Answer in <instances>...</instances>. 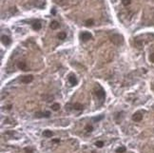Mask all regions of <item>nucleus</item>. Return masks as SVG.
Here are the masks:
<instances>
[{
  "mask_svg": "<svg viewBox=\"0 0 154 153\" xmlns=\"http://www.w3.org/2000/svg\"><path fill=\"white\" fill-rule=\"evenodd\" d=\"M132 119H133V121H135V122H140V121H142V119H143L142 112H140V111L135 112V113L133 114V116H132Z\"/></svg>",
  "mask_w": 154,
  "mask_h": 153,
  "instance_id": "obj_3",
  "label": "nucleus"
},
{
  "mask_svg": "<svg viewBox=\"0 0 154 153\" xmlns=\"http://www.w3.org/2000/svg\"><path fill=\"white\" fill-rule=\"evenodd\" d=\"M86 130H87L88 132H91V131L93 130V128H92V126L89 125V126H87V127H86Z\"/></svg>",
  "mask_w": 154,
  "mask_h": 153,
  "instance_id": "obj_20",
  "label": "nucleus"
},
{
  "mask_svg": "<svg viewBox=\"0 0 154 153\" xmlns=\"http://www.w3.org/2000/svg\"><path fill=\"white\" fill-rule=\"evenodd\" d=\"M91 38H92V35L88 31H83V32L80 33V39L82 41H84V42H86V41H88V40H89Z\"/></svg>",
  "mask_w": 154,
  "mask_h": 153,
  "instance_id": "obj_2",
  "label": "nucleus"
},
{
  "mask_svg": "<svg viewBox=\"0 0 154 153\" xmlns=\"http://www.w3.org/2000/svg\"><path fill=\"white\" fill-rule=\"evenodd\" d=\"M69 81H70V83H71V85H73V86L77 85V83H78V81H77L76 77H75L74 74H71V75L69 76Z\"/></svg>",
  "mask_w": 154,
  "mask_h": 153,
  "instance_id": "obj_8",
  "label": "nucleus"
},
{
  "mask_svg": "<svg viewBox=\"0 0 154 153\" xmlns=\"http://www.w3.org/2000/svg\"><path fill=\"white\" fill-rule=\"evenodd\" d=\"M50 116H51V112H49V111L37 112V113L35 114V117H37V118H42V117H44V118H49Z\"/></svg>",
  "mask_w": 154,
  "mask_h": 153,
  "instance_id": "obj_4",
  "label": "nucleus"
},
{
  "mask_svg": "<svg viewBox=\"0 0 154 153\" xmlns=\"http://www.w3.org/2000/svg\"><path fill=\"white\" fill-rule=\"evenodd\" d=\"M126 150H127L126 147H120L119 148H117V149H116V152L117 153H125L126 152Z\"/></svg>",
  "mask_w": 154,
  "mask_h": 153,
  "instance_id": "obj_14",
  "label": "nucleus"
},
{
  "mask_svg": "<svg viewBox=\"0 0 154 153\" xmlns=\"http://www.w3.org/2000/svg\"><path fill=\"white\" fill-rule=\"evenodd\" d=\"M95 146H96L97 147H102L103 146H104V142H102V141H98V142L95 143Z\"/></svg>",
  "mask_w": 154,
  "mask_h": 153,
  "instance_id": "obj_17",
  "label": "nucleus"
},
{
  "mask_svg": "<svg viewBox=\"0 0 154 153\" xmlns=\"http://www.w3.org/2000/svg\"><path fill=\"white\" fill-rule=\"evenodd\" d=\"M66 37H67L66 32L61 31V32H59V33H58V38H59L60 40H64V39H66Z\"/></svg>",
  "mask_w": 154,
  "mask_h": 153,
  "instance_id": "obj_12",
  "label": "nucleus"
},
{
  "mask_svg": "<svg viewBox=\"0 0 154 153\" xmlns=\"http://www.w3.org/2000/svg\"><path fill=\"white\" fill-rule=\"evenodd\" d=\"M86 25L87 26H92L93 25V20H91V19L88 20V21L86 22Z\"/></svg>",
  "mask_w": 154,
  "mask_h": 153,
  "instance_id": "obj_21",
  "label": "nucleus"
},
{
  "mask_svg": "<svg viewBox=\"0 0 154 153\" xmlns=\"http://www.w3.org/2000/svg\"><path fill=\"white\" fill-rule=\"evenodd\" d=\"M53 142H54V143H58V142H59V140H57V139H54V140H53Z\"/></svg>",
  "mask_w": 154,
  "mask_h": 153,
  "instance_id": "obj_25",
  "label": "nucleus"
},
{
  "mask_svg": "<svg viewBox=\"0 0 154 153\" xmlns=\"http://www.w3.org/2000/svg\"><path fill=\"white\" fill-rule=\"evenodd\" d=\"M25 151L26 152H29V153H32V150H31L30 148H28V147H26L25 148Z\"/></svg>",
  "mask_w": 154,
  "mask_h": 153,
  "instance_id": "obj_23",
  "label": "nucleus"
},
{
  "mask_svg": "<svg viewBox=\"0 0 154 153\" xmlns=\"http://www.w3.org/2000/svg\"><path fill=\"white\" fill-rule=\"evenodd\" d=\"M32 80H33L32 75H26V76L22 77V79H21L22 83H25V84H29V83H30Z\"/></svg>",
  "mask_w": 154,
  "mask_h": 153,
  "instance_id": "obj_7",
  "label": "nucleus"
},
{
  "mask_svg": "<svg viewBox=\"0 0 154 153\" xmlns=\"http://www.w3.org/2000/svg\"><path fill=\"white\" fill-rule=\"evenodd\" d=\"M110 40H111V42H112L113 44H115V45H117V46L121 45V44L123 43V41H124L123 36L120 35V34H118V33L112 34V35L110 36Z\"/></svg>",
  "mask_w": 154,
  "mask_h": 153,
  "instance_id": "obj_1",
  "label": "nucleus"
},
{
  "mask_svg": "<svg viewBox=\"0 0 154 153\" xmlns=\"http://www.w3.org/2000/svg\"><path fill=\"white\" fill-rule=\"evenodd\" d=\"M1 41H2V43H3L5 46H9V45L12 43V40L10 39V37H9V36H6V35H2Z\"/></svg>",
  "mask_w": 154,
  "mask_h": 153,
  "instance_id": "obj_5",
  "label": "nucleus"
},
{
  "mask_svg": "<svg viewBox=\"0 0 154 153\" xmlns=\"http://www.w3.org/2000/svg\"><path fill=\"white\" fill-rule=\"evenodd\" d=\"M51 108H52V110L57 111V110L60 108V105H59V104H53L52 106H51Z\"/></svg>",
  "mask_w": 154,
  "mask_h": 153,
  "instance_id": "obj_16",
  "label": "nucleus"
},
{
  "mask_svg": "<svg viewBox=\"0 0 154 153\" xmlns=\"http://www.w3.org/2000/svg\"><path fill=\"white\" fill-rule=\"evenodd\" d=\"M55 1V3H59V4H62L61 3V1H65V0H54Z\"/></svg>",
  "mask_w": 154,
  "mask_h": 153,
  "instance_id": "obj_24",
  "label": "nucleus"
},
{
  "mask_svg": "<svg viewBox=\"0 0 154 153\" xmlns=\"http://www.w3.org/2000/svg\"><path fill=\"white\" fill-rule=\"evenodd\" d=\"M122 3L124 6H128L131 3V0H122Z\"/></svg>",
  "mask_w": 154,
  "mask_h": 153,
  "instance_id": "obj_19",
  "label": "nucleus"
},
{
  "mask_svg": "<svg viewBox=\"0 0 154 153\" xmlns=\"http://www.w3.org/2000/svg\"><path fill=\"white\" fill-rule=\"evenodd\" d=\"M153 1H154V0H153Z\"/></svg>",
  "mask_w": 154,
  "mask_h": 153,
  "instance_id": "obj_26",
  "label": "nucleus"
},
{
  "mask_svg": "<svg viewBox=\"0 0 154 153\" xmlns=\"http://www.w3.org/2000/svg\"><path fill=\"white\" fill-rule=\"evenodd\" d=\"M73 107L77 109V110H81V109H83V106L81 105V104H79V103H76V104H74L73 105Z\"/></svg>",
  "mask_w": 154,
  "mask_h": 153,
  "instance_id": "obj_15",
  "label": "nucleus"
},
{
  "mask_svg": "<svg viewBox=\"0 0 154 153\" xmlns=\"http://www.w3.org/2000/svg\"><path fill=\"white\" fill-rule=\"evenodd\" d=\"M41 27H42V25H41V23L39 21H36V22H34L32 24V29H35V30H39L41 29Z\"/></svg>",
  "mask_w": 154,
  "mask_h": 153,
  "instance_id": "obj_10",
  "label": "nucleus"
},
{
  "mask_svg": "<svg viewBox=\"0 0 154 153\" xmlns=\"http://www.w3.org/2000/svg\"><path fill=\"white\" fill-rule=\"evenodd\" d=\"M52 132H51V130H45L44 132H43V136H45V137H51L52 136Z\"/></svg>",
  "mask_w": 154,
  "mask_h": 153,
  "instance_id": "obj_13",
  "label": "nucleus"
},
{
  "mask_svg": "<svg viewBox=\"0 0 154 153\" xmlns=\"http://www.w3.org/2000/svg\"><path fill=\"white\" fill-rule=\"evenodd\" d=\"M149 60L154 63V53H151V54H150V56H149Z\"/></svg>",
  "mask_w": 154,
  "mask_h": 153,
  "instance_id": "obj_22",
  "label": "nucleus"
},
{
  "mask_svg": "<svg viewBox=\"0 0 154 153\" xmlns=\"http://www.w3.org/2000/svg\"><path fill=\"white\" fill-rule=\"evenodd\" d=\"M50 27H51V29H58L60 27V25H59V23L57 21H52L51 23V25H50Z\"/></svg>",
  "mask_w": 154,
  "mask_h": 153,
  "instance_id": "obj_11",
  "label": "nucleus"
},
{
  "mask_svg": "<svg viewBox=\"0 0 154 153\" xmlns=\"http://www.w3.org/2000/svg\"><path fill=\"white\" fill-rule=\"evenodd\" d=\"M103 118H104V115H100V116H98V117H94V118H93V121H94V122H98V121L102 120Z\"/></svg>",
  "mask_w": 154,
  "mask_h": 153,
  "instance_id": "obj_18",
  "label": "nucleus"
},
{
  "mask_svg": "<svg viewBox=\"0 0 154 153\" xmlns=\"http://www.w3.org/2000/svg\"><path fill=\"white\" fill-rule=\"evenodd\" d=\"M96 96H97L100 100H103V99L105 98V91H104V89H103V88H99V89H98V90H96Z\"/></svg>",
  "mask_w": 154,
  "mask_h": 153,
  "instance_id": "obj_6",
  "label": "nucleus"
},
{
  "mask_svg": "<svg viewBox=\"0 0 154 153\" xmlns=\"http://www.w3.org/2000/svg\"><path fill=\"white\" fill-rule=\"evenodd\" d=\"M18 68L20 69V70H22V71H28L27 70V65H26L25 62H23V61H20V62H18Z\"/></svg>",
  "mask_w": 154,
  "mask_h": 153,
  "instance_id": "obj_9",
  "label": "nucleus"
}]
</instances>
